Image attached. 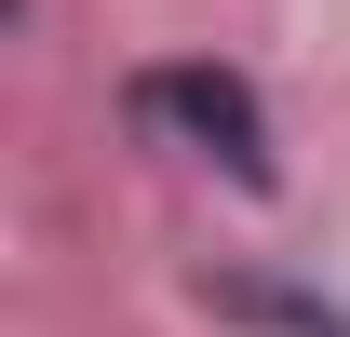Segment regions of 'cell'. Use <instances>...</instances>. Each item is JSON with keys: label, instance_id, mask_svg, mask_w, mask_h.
<instances>
[{"label": "cell", "instance_id": "cell-1", "mask_svg": "<svg viewBox=\"0 0 350 337\" xmlns=\"http://www.w3.org/2000/svg\"><path fill=\"white\" fill-rule=\"evenodd\" d=\"M135 135H162L189 162H216L229 189H269V108L243 68H202V54H175V68H135Z\"/></svg>", "mask_w": 350, "mask_h": 337}, {"label": "cell", "instance_id": "cell-2", "mask_svg": "<svg viewBox=\"0 0 350 337\" xmlns=\"http://www.w3.org/2000/svg\"><path fill=\"white\" fill-rule=\"evenodd\" d=\"M229 310H243V324H283V337H350L323 297H256V284H229Z\"/></svg>", "mask_w": 350, "mask_h": 337}]
</instances>
